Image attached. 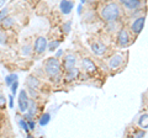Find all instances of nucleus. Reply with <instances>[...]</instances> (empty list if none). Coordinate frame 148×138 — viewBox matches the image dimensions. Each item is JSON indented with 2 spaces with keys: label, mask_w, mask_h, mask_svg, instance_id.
<instances>
[{
  "label": "nucleus",
  "mask_w": 148,
  "mask_h": 138,
  "mask_svg": "<svg viewBox=\"0 0 148 138\" xmlns=\"http://www.w3.org/2000/svg\"><path fill=\"white\" fill-rule=\"evenodd\" d=\"M121 16V5L115 1L105 3L100 8V17L105 22H112L117 21Z\"/></svg>",
  "instance_id": "1"
},
{
  "label": "nucleus",
  "mask_w": 148,
  "mask_h": 138,
  "mask_svg": "<svg viewBox=\"0 0 148 138\" xmlns=\"http://www.w3.org/2000/svg\"><path fill=\"white\" fill-rule=\"evenodd\" d=\"M45 73L47 74L49 78L56 77L58 74H61V70H62V64L59 62V58L57 57H49L46 59L45 62Z\"/></svg>",
  "instance_id": "2"
},
{
  "label": "nucleus",
  "mask_w": 148,
  "mask_h": 138,
  "mask_svg": "<svg viewBox=\"0 0 148 138\" xmlns=\"http://www.w3.org/2000/svg\"><path fill=\"white\" fill-rule=\"evenodd\" d=\"M132 40H131V35H130L128 30L126 29H120L116 36V43L120 48H126L131 44Z\"/></svg>",
  "instance_id": "3"
},
{
  "label": "nucleus",
  "mask_w": 148,
  "mask_h": 138,
  "mask_svg": "<svg viewBox=\"0 0 148 138\" xmlns=\"http://www.w3.org/2000/svg\"><path fill=\"white\" fill-rule=\"evenodd\" d=\"M145 24H146V16L145 15L137 16L136 19L131 22V25H130V31L135 36H138L142 32L143 27H145Z\"/></svg>",
  "instance_id": "4"
},
{
  "label": "nucleus",
  "mask_w": 148,
  "mask_h": 138,
  "mask_svg": "<svg viewBox=\"0 0 148 138\" xmlns=\"http://www.w3.org/2000/svg\"><path fill=\"white\" fill-rule=\"evenodd\" d=\"M29 102H30V96L27 94V90L22 89L18 93V98H17V104H18V111L21 113H25L29 109Z\"/></svg>",
  "instance_id": "5"
},
{
  "label": "nucleus",
  "mask_w": 148,
  "mask_h": 138,
  "mask_svg": "<svg viewBox=\"0 0 148 138\" xmlns=\"http://www.w3.org/2000/svg\"><path fill=\"white\" fill-rule=\"evenodd\" d=\"M47 38L45 37V36H40V37H37L35 40V43H34V47H32V49H34V52L36 54H38V56H41V54H43L46 51H47Z\"/></svg>",
  "instance_id": "6"
},
{
  "label": "nucleus",
  "mask_w": 148,
  "mask_h": 138,
  "mask_svg": "<svg viewBox=\"0 0 148 138\" xmlns=\"http://www.w3.org/2000/svg\"><path fill=\"white\" fill-rule=\"evenodd\" d=\"M90 48H91V52L98 57H103L108 53V46H106L104 42H101V41H95V42H92Z\"/></svg>",
  "instance_id": "7"
},
{
  "label": "nucleus",
  "mask_w": 148,
  "mask_h": 138,
  "mask_svg": "<svg viewBox=\"0 0 148 138\" xmlns=\"http://www.w3.org/2000/svg\"><path fill=\"white\" fill-rule=\"evenodd\" d=\"M119 3L127 11H131V12L137 10V9H141L142 6V0H119Z\"/></svg>",
  "instance_id": "8"
},
{
  "label": "nucleus",
  "mask_w": 148,
  "mask_h": 138,
  "mask_svg": "<svg viewBox=\"0 0 148 138\" xmlns=\"http://www.w3.org/2000/svg\"><path fill=\"white\" fill-rule=\"evenodd\" d=\"M122 63H123V54L116 53L109 59V68L111 70H116L117 68L122 66Z\"/></svg>",
  "instance_id": "9"
},
{
  "label": "nucleus",
  "mask_w": 148,
  "mask_h": 138,
  "mask_svg": "<svg viewBox=\"0 0 148 138\" xmlns=\"http://www.w3.org/2000/svg\"><path fill=\"white\" fill-rule=\"evenodd\" d=\"M79 75H80V69L74 66L73 68L66 70V74H64V81L66 83H72L74 80H77L78 78H79Z\"/></svg>",
  "instance_id": "10"
},
{
  "label": "nucleus",
  "mask_w": 148,
  "mask_h": 138,
  "mask_svg": "<svg viewBox=\"0 0 148 138\" xmlns=\"http://www.w3.org/2000/svg\"><path fill=\"white\" fill-rule=\"evenodd\" d=\"M75 63H77V56L74 53L66 54V56L63 57V64H62L64 72L68 70V69H71V68H73L74 66H75Z\"/></svg>",
  "instance_id": "11"
},
{
  "label": "nucleus",
  "mask_w": 148,
  "mask_h": 138,
  "mask_svg": "<svg viewBox=\"0 0 148 138\" xmlns=\"http://www.w3.org/2000/svg\"><path fill=\"white\" fill-rule=\"evenodd\" d=\"M82 68L84 69V72L89 73V74H92V73H95L96 69H98L96 64L92 62L90 58H83V59H82Z\"/></svg>",
  "instance_id": "12"
},
{
  "label": "nucleus",
  "mask_w": 148,
  "mask_h": 138,
  "mask_svg": "<svg viewBox=\"0 0 148 138\" xmlns=\"http://www.w3.org/2000/svg\"><path fill=\"white\" fill-rule=\"evenodd\" d=\"M74 8V3L72 0H62L61 4H59V9H61V12L63 15H69L72 12Z\"/></svg>",
  "instance_id": "13"
},
{
  "label": "nucleus",
  "mask_w": 148,
  "mask_h": 138,
  "mask_svg": "<svg viewBox=\"0 0 148 138\" xmlns=\"http://www.w3.org/2000/svg\"><path fill=\"white\" fill-rule=\"evenodd\" d=\"M25 84L27 86V89H36L37 90L41 85V81L36 75H29L26 81H25Z\"/></svg>",
  "instance_id": "14"
},
{
  "label": "nucleus",
  "mask_w": 148,
  "mask_h": 138,
  "mask_svg": "<svg viewBox=\"0 0 148 138\" xmlns=\"http://www.w3.org/2000/svg\"><path fill=\"white\" fill-rule=\"evenodd\" d=\"M0 25H1V27L4 30H10V29H12V26L15 25V20H14V17L8 15L6 17H4V19L1 20Z\"/></svg>",
  "instance_id": "15"
},
{
  "label": "nucleus",
  "mask_w": 148,
  "mask_h": 138,
  "mask_svg": "<svg viewBox=\"0 0 148 138\" xmlns=\"http://www.w3.org/2000/svg\"><path fill=\"white\" fill-rule=\"evenodd\" d=\"M26 112H29L31 116H34V117L37 115V112H38V105L36 104L35 100H30V102H29V109H27Z\"/></svg>",
  "instance_id": "16"
},
{
  "label": "nucleus",
  "mask_w": 148,
  "mask_h": 138,
  "mask_svg": "<svg viewBox=\"0 0 148 138\" xmlns=\"http://www.w3.org/2000/svg\"><path fill=\"white\" fill-rule=\"evenodd\" d=\"M138 126L143 130H147L148 128V113H142L140 118H138Z\"/></svg>",
  "instance_id": "17"
},
{
  "label": "nucleus",
  "mask_w": 148,
  "mask_h": 138,
  "mask_svg": "<svg viewBox=\"0 0 148 138\" xmlns=\"http://www.w3.org/2000/svg\"><path fill=\"white\" fill-rule=\"evenodd\" d=\"M49 121H51V115H49L48 112H46V113H43L42 116L40 117L38 123H40V126H41V127H45V126H47V125H48Z\"/></svg>",
  "instance_id": "18"
},
{
  "label": "nucleus",
  "mask_w": 148,
  "mask_h": 138,
  "mask_svg": "<svg viewBox=\"0 0 148 138\" xmlns=\"http://www.w3.org/2000/svg\"><path fill=\"white\" fill-rule=\"evenodd\" d=\"M59 46H61V41L59 40H53V41H51V42H48L47 48H48L49 52H54L57 48H59Z\"/></svg>",
  "instance_id": "19"
},
{
  "label": "nucleus",
  "mask_w": 148,
  "mask_h": 138,
  "mask_svg": "<svg viewBox=\"0 0 148 138\" xmlns=\"http://www.w3.org/2000/svg\"><path fill=\"white\" fill-rule=\"evenodd\" d=\"M17 122H18V126L21 127V130L25 131L27 135H30V128H29V125H27V121H26V120H25L24 117H20Z\"/></svg>",
  "instance_id": "20"
},
{
  "label": "nucleus",
  "mask_w": 148,
  "mask_h": 138,
  "mask_svg": "<svg viewBox=\"0 0 148 138\" xmlns=\"http://www.w3.org/2000/svg\"><path fill=\"white\" fill-rule=\"evenodd\" d=\"M32 52H34V49H32L31 46H29V44H25V46H22L21 47V54L22 56L27 57V56H30Z\"/></svg>",
  "instance_id": "21"
},
{
  "label": "nucleus",
  "mask_w": 148,
  "mask_h": 138,
  "mask_svg": "<svg viewBox=\"0 0 148 138\" xmlns=\"http://www.w3.org/2000/svg\"><path fill=\"white\" fill-rule=\"evenodd\" d=\"M62 31H63V33H64V35L71 33V31H72V21L64 22V24L62 25Z\"/></svg>",
  "instance_id": "22"
},
{
  "label": "nucleus",
  "mask_w": 148,
  "mask_h": 138,
  "mask_svg": "<svg viewBox=\"0 0 148 138\" xmlns=\"http://www.w3.org/2000/svg\"><path fill=\"white\" fill-rule=\"evenodd\" d=\"M17 78H18L17 74H9V75H6V77H5V84H6L8 86H10L14 81L17 80Z\"/></svg>",
  "instance_id": "23"
},
{
  "label": "nucleus",
  "mask_w": 148,
  "mask_h": 138,
  "mask_svg": "<svg viewBox=\"0 0 148 138\" xmlns=\"http://www.w3.org/2000/svg\"><path fill=\"white\" fill-rule=\"evenodd\" d=\"M133 137H137V138H141V137H145L146 136V130H143V128H140V130H136L135 132L132 133Z\"/></svg>",
  "instance_id": "24"
},
{
  "label": "nucleus",
  "mask_w": 148,
  "mask_h": 138,
  "mask_svg": "<svg viewBox=\"0 0 148 138\" xmlns=\"http://www.w3.org/2000/svg\"><path fill=\"white\" fill-rule=\"evenodd\" d=\"M9 15V9L8 8H1L0 9V22H1V20L4 19V17H6Z\"/></svg>",
  "instance_id": "25"
},
{
  "label": "nucleus",
  "mask_w": 148,
  "mask_h": 138,
  "mask_svg": "<svg viewBox=\"0 0 148 138\" xmlns=\"http://www.w3.org/2000/svg\"><path fill=\"white\" fill-rule=\"evenodd\" d=\"M27 94H29V96H31V98H34V99L38 98V93H37L36 89H27Z\"/></svg>",
  "instance_id": "26"
},
{
  "label": "nucleus",
  "mask_w": 148,
  "mask_h": 138,
  "mask_svg": "<svg viewBox=\"0 0 148 138\" xmlns=\"http://www.w3.org/2000/svg\"><path fill=\"white\" fill-rule=\"evenodd\" d=\"M8 42V36L5 35V32H0V44H6Z\"/></svg>",
  "instance_id": "27"
},
{
  "label": "nucleus",
  "mask_w": 148,
  "mask_h": 138,
  "mask_svg": "<svg viewBox=\"0 0 148 138\" xmlns=\"http://www.w3.org/2000/svg\"><path fill=\"white\" fill-rule=\"evenodd\" d=\"M10 88H11V94H12V95H15V94H16V91H17V88H18V81L15 80V81H14L12 84L10 85Z\"/></svg>",
  "instance_id": "28"
},
{
  "label": "nucleus",
  "mask_w": 148,
  "mask_h": 138,
  "mask_svg": "<svg viewBox=\"0 0 148 138\" xmlns=\"http://www.w3.org/2000/svg\"><path fill=\"white\" fill-rule=\"evenodd\" d=\"M27 125H29L30 131H35V127H36V122H35V120H29V121H27Z\"/></svg>",
  "instance_id": "29"
},
{
  "label": "nucleus",
  "mask_w": 148,
  "mask_h": 138,
  "mask_svg": "<svg viewBox=\"0 0 148 138\" xmlns=\"http://www.w3.org/2000/svg\"><path fill=\"white\" fill-rule=\"evenodd\" d=\"M5 105H6V98L4 95L0 94V107H5Z\"/></svg>",
  "instance_id": "30"
},
{
  "label": "nucleus",
  "mask_w": 148,
  "mask_h": 138,
  "mask_svg": "<svg viewBox=\"0 0 148 138\" xmlns=\"http://www.w3.org/2000/svg\"><path fill=\"white\" fill-rule=\"evenodd\" d=\"M84 17H89V19H86V20H85L86 22H91L92 19H95V16H94V14H92V12H88V14H85Z\"/></svg>",
  "instance_id": "31"
},
{
  "label": "nucleus",
  "mask_w": 148,
  "mask_h": 138,
  "mask_svg": "<svg viewBox=\"0 0 148 138\" xmlns=\"http://www.w3.org/2000/svg\"><path fill=\"white\" fill-rule=\"evenodd\" d=\"M57 52H56V54H54V57H57V58H61L63 54H64V52H63V49H61V48H57L56 49Z\"/></svg>",
  "instance_id": "32"
},
{
  "label": "nucleus",
  "mask_w": 148,
  "mask_h": 138,
  "mask_svg": "<svg viewBox=\"0 0 148 138\" xmlns=\"http://www.w3.org/2000/svg\"><path fill=\"white\" fill-rule=\"evenodd\" d=\"M9 107H14V95H9Z\"/></svg>",
  "instance_id": "33"
},
{
  "label": "nucleus",
  "mask_w": 148,
  "mask_h": 138,
  "mask_svg": "<svg viewBox=\"0 0 148 138\" xmlns=\"http://www.w3.org/2000/svg\"><path fill=\"white\" fill-rule=\"evenodd\" d=\"M82 11H83V4H80V5L78 6V14H79V15H82Z\"/></svg>",
  "instance_id": "34"
},
{
  "label": "nucleus",
  "mask_w": 148,
  "mask_h": 138,
  "mask_svg": "<svg viewBox=\"0 0 148 138\" xmlns=\"http://www.w3.org/2000/svg\"><path fill=\"white\" fill-rule=\"evenodd\" d=\"M5 5V0H0V9Z\"/></svg>",
  "instance_id": "35"
},
{
  "label": "nucleus",
  "mask_w": 148,
  "mask_h": 138,
  "mask_svg": "<svg viewBox=\"0 0 148 138\" xmlns=\"http://www.w3.org/2000/svg\"><path fill=\"white\" fill-rule=\"evenodd\" d=\"M88 0H80V4H86Z\"/></svg>",
  "instance_id": "36"
},
{
  "label": "nucleus",
  "mask_w": 148,
  "mask_h": 138,
  "mask_svg": "<svg viewBox=\"0 0 148 138\" xmlns=\"http://www.w3.org/2000/svg\"><path fill=\"white\" fill-rule=\"evenodd\" d=\"M88 1H96V0H88Z\"/></svg>",
  "instance_id": "37"
}]
</instances>
